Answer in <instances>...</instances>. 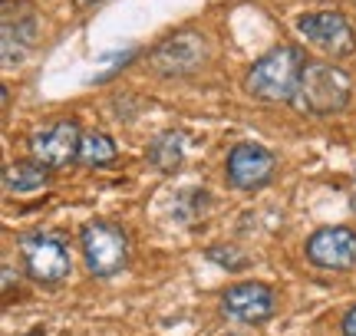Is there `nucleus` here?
<instances>
[{
	"mask_svg": "<svg viewBox=\"0 0 356 336\" xmlns=\"http://www.w3.org/2000/svg\"><path fill=\"white\" fill-rule=\"evenodd\" d=\"M208 258L218 260V264H225V267H241V264H244L241 254H234V251H228V254H225L221 247H211V251H208Z\"/></svg>",
	"mask_w": 356,
	"mask_h": 336,
	"instance_id": "nucleus-15",
	"label": "nucleus"
},
{
	"mask_svg": "<svg viewBox=\"0 0 356 336\" xmlns=\"http://www.w3.org/2000/svg\"><path fill=\"white\" fill-rule=\"evenodd\" d=\"M149 63L162 76H188L208 63V40L198 30H178L149 53Z\"/></svg>",
	"mask_w": 356,
	"mask_h": 336,
	"instance_id": "nucleus-4",
	"label": "nucleus"
},
{
	"mask_svg": "<svg viewBox=\"0 0 356 336\" xmlns=\"http://www.w3.org/2000/svg\"><path fill=\"white\" fill-rule=\"evenodd\" d=\"M304 76V56L297 47H277L261 56L244 79V90L264 103H293Z\"/></svg>",
	"mask_w": 356,
	"mask_h": 336,
	"instance_id": "nucleus-1",
	"label": "nucleus"
},
{
	"mask_svg": "<svg viewBox=\"0 0 356 336\" xmlns=\"http://www.w3.org/2000/svg\"><path fill=\"white\" fill-rule=\"evenodd\" d=\"M350 90H353V83H350V76H346L340 66L307 63L293 103L300 106L304 112H310V116H333V112L346 109Z\"/></svg>",
	"mask_w": 356,
	"mask_h": 336,
	"instance_id": "nucleus-2",
	"label": "nucleus"
},
{
	"mask_svg": "<svg viewBox=\"0 0 356 336\" xmlns=\"http://www.w3.org/2000/svg\"><path fill=\"white\" fill-rule=\"evenodd\" d=\"M274 178V156L254 142H238L228 156V181L241 192H254Z\"/></svg>",
	"mask_w": 356,
	"mask_h": 336,
	"instance_id": "nucleus-9",
	"label": "nucleus"
},
{
	"mask_svg": "<svg viewBox=\"0 0 356 336\" xmlns=\"http://www.w3.org/2000/svg\"><path fill=\"white\" fill-rule=\"evenodd\" d=\"M350 208L356 211V185H353V192H350Z\"/></svg>",
	"mask_w": 356,
	"mask_h": 336,
	"instance_id": "nucleus-17",
	"label": "nucleus"
},
{
	"mask_svg": "<svg viewBox=\"0 0 356 336\" xmlns=\"http://www.w3.org/2000/svg\"><path fill=\"white\" fill-rule=\"evenodd\" d=\"M115 142L109 135H102V132H89L83 135V145H79V162L86 168H102V165H113L115 162Z\"/></svg>",
	"mask_w": 356,
	"mask_h": 336,
	"instance_id": "nucleus-13",
	"label": "nucleus"
},
{
	"mask_svg": "<svg viewBox=\"0 0 356 336\" xmlns=\"http://www.w3.org/2000/svg\"><path fill=\"white\" fill-rule=\"evenodd\" d=\"M343 336H356V307H350L343 317Z\"/></svg>",
	"mask_w": 356,
	"mask_h": 336,
	"instance_id": "nucleus-16",
	"label": "nucleus"
},
{
	"mask_svg": "<svg viewBox=\"0 0 356 336\" xmlns=\"http://www.w3.org/2000/svg\"><path fill=\"white\" fill-rule=\"evenodd\" d=\"M221 307L228 317L241 320V324H264L274 313V290L257 284V280H244V284H234L225 290Z\"/></svg>",
	"mask_w": 356,
	"mask_h": 336,
	"instance_id": "nucleus-10",
	"label": "nucleus"
},
{
	"mask_svg": "<svg viewBox=\"0 0 356 336\" xmlns=\"http://www.w3.org/2000/svg\"><path fill=\"white\" fill-rule=\"evenodd\" d=\"M79 145H83L79 126L63 119V122H53L30 139V156L47 168H66L70 162H79Z\"/></svg>",
	"mask_w": 356,
	"mask_h": 336,
	"instance_id": "nucleus-7",
	"label": "nucleus"
},
{
	"mask_svg": "<svg viewBox=\"0 0 356 336\" xmlns=\"http://www.w3.org/2000/svg\"><path fill=\"white\" fill-rule=\"evenodd\" d=\"M47 178H50V168L47 165H40V162H13L3 171V188L10 194H26L43 188Z\"/></svg>",
	"mask_w": 356,
	"mask_h": 336,
	"instance_id": "nucleus-12",
	"label": "nucleus"
},
{
	"mask_svg": "<svg viewBox=\"0 0 356 336\" xmlns=\"http://www.w3.org/2000/svg\"><path fill=\"white\" fill-rule=\"evenodd\" d=\"M297 30L307 37V43H314L327 56H346V53L356 50V33L353 26L346 24L343 13H333V10L304 13L297 20Z\"/></svg>",
	"mask_w": 356,
	"mask_h": 336,
	"instance_id": "nucleus-6",
	"label": "nucleus"
},
{
	"mask_svg": "<svg viewBox=\"0 0 356 336\" xmlns=\"http://www.w3.org/2000/svg\"><path fill=\"white\" fill-rule=\"evenodd\" d=\"M20 251H24L26 274L40 284H60L73 267L66 244L53 234H26L20 241Z\"/></svg>",
	"mask_w": 356,
	"mask_h": 336,
	"instance_id": "nucleus-5",
	"label": "nucleus"
},
{
	"mask_svg": "<svg viewBox=\"0 0 356 336\" xmlns=\"http://www.w3.org/2000/svg\"><path fill=\"white\" fill-rule=\"evenodd\" d=\"M149 158L155 162V168H162V171H175V165L181 162V135L175 132H165V135H159L149 149Z\"/></svg>",
	"mask_w": 356,
	"mask_h": 336,
	"instance_id": "nucleus-14",
	"label": "nucleus"
},
{
	"mask_svg": "<svg viewBox=\"0 0 356 336\" xmlns=\"http://www.w3.org/2000/svg\"><path fill=\"white\" fill-rule=\"evenodd\" d=\"M307 258L323 271L356 267V234L350 228H320L307 237Z\"/></svg>",
	"mask_w": 356,
	"mask_h": 336,
	"instance_id": "nucleus-8",
	"label": "nucleus"
},
{
	"mask_svg": "<svg viewBox=\"0 0 356 336\" xmlns=\"http://www.w3.org/2000/svg\"><path fill=\"white\" fill-rule=\"evenodd\" d=\"M86 3H92V0H86Z\"/></svg>",
	"mask_w": 356,
	"mask_h": 336,
	"instance_id": "nucleus-18",
	"label": "nucleus"
},
{
	"mask_svg": "<svg viewBox=\"0 0 356 336\" xmlns=\"http://www.w3.org/2000/svg\"><path fill=\"white\" fill-rule=\"evenodd\" d=\"M37 37V17L26 3H13V0H3V63H13V43L20 47H30Z\"/></svg>",
	"mask_w": 356,
	"mask_h": 336,
	"instance_id": "nucleus-11",
	"label": "nucleus"
},
{
	"mask_svg": "<svg viewBox=\"0 0 356 336\" xmlns=\"http://www.w3.org/2000/svg\"><path fill=\"white\" fill-rule=\"evenodd\" d=\"M83 244V258H86L89 274L96 277H113L129 264V241L109 221H92L79 234Z\"/></svg>",
	"mask_w": 356,
	"mask_h": 336,
	"instance_id": "nucleus-3",
	"label": "nucleus"
}]
</instances>
